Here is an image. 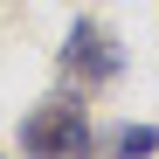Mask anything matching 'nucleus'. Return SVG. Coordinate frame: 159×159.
Segmentation results:
<instances>
[{"mask_svg":"<svg viewBox=\"0 0 159 159\" xmlns=\"http://www.w3.org/2000/svg\"><path fill=\"white\" fill-rule=\"evenodd\" d=\"M62 83L69 90H111L118 76H125V42L104 28V21H69V35H62Z\"/></svg>","mask_w":159,"mask_h":159,"instance_id":"obj_2","label":"nucleus"},{"mask_svg":"<svg viewBox=\"0 0 159 159\" xmlns=\"http://www.w3.org/2000/svg\"><path fill=\"white\" fill-rule=\"evenodd\" d=\"M21 159H97V125H90V104L83 90H48L28 118H21Z\"/></svg>","mask_w":159,"mask_h":159,"instance_id":"obj_1","label":"nucleus"},{"mask_svg":"<svg viewBox=\"0 0 159 159\" xmlns=\"http://www.w3.org/2000/svg\"><path fill=\"white\" fill-rule=\"evenodd\" d=\"M159 152V125H118L97 139V159H152Z\"/></svg>","mask_w":159,"mask_h":159,"instance_id":"obj_3","label":"nucleus"}]
</instances>
